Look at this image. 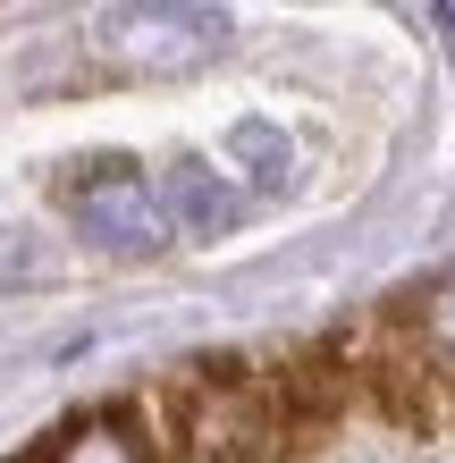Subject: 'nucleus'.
I'll list each match as a JSON object with an SVG mask.
<instances>
[{
  "label": "nucleus",
  "instance_id": "nucleus-1",
  "mask_svg": "<svg viewBox=\"0 0 455 463\" xmlns=\"http://www.w3.org/2000/svg\"><path fill=\"white\" fill-rule=\"evenodd\" d=\"M68 220L85 228L101 253H160L169 244V211H160V185L136 169V160H93L68 185Z\"/></svg>",
  "mask_w": 455,
  "mask_h": 463
},
{
  "label": "nucleus",
  "instance_id": "nucleus-2",
  "mask_svg": "<svg viewBox=\"0 0 455 463\" xmlns=\"http://www.w3.org/2000/svg\"><path fill=\"white\" fill-rule=\"evenodd\" d=\"M220 34H228V17H211V9H110L101 17V51L118 68H144V76L203 68L220 51Z\"/></svg>",
  "mask_w": 455,
  "mask_h": 463
},
{
  "label": "nucleus",
  "instance_id": "nucleus-3",
  "mask_svg": "<svg viewBox=\"0 0 455 463\" xmlns=\"http://www.w3.org/2000/svg\"><path fill=\"white\" fill-rule=\"evenodd\" d=\"M185 430L211 463H261L279 447V396L261 379H211V388H194Z\"/></svg>",
  "mask_w": 455,
  "mask_h": 463
},
{
  "label": "nucleus",
  "instance_id": "nucleus-4",
  "mask_svg": "<svg viewBox=\"0 0 455 463\" xmlns=\"http://www.w3.org/2000/svg\"><path fill=\"white\" fill-rule=\"evenodd\" d=\"M160 211H169V228H194V236H228L236 228V185L228 177H211L203 160H177L169 177H160Z\"/></svg>",
  "mask_w": 455,
  "mask_h": 463
},
{
  "label": "nucleus",
  "instance_id": "nucleus-5",
  "mask_svg": "<svg viewBox=\"0 0 455 463\" xmlns=\"http://www.w3.org/2000/svg\"><path fill=\"white\" fill-rule=\"evenodd\" d=\"M60 463H144V455H136V439H127L118 421H85V430L60 447Z\"/></svg>",
  "mask_w": 455,
  "mask_h": 463
},
{
  "label": "nucleus",
  "instance_id": "nucleus-6",
  "mask_svg": "<svg viewBox=\"0 0 455 463\" xmlns=\"http://www.w3.org/2000/svg\"><path fill=\"white\" fill-rule=\"evenodd\" d=\"M413 329H422V345H431V354H447V363H455V269L413 304Z\"/></svg>",
  "mask_w": 455,
  "mask_h": 463
},
{
  "label": "nucleus",
  "instance_id": "nucleus-7",
  "mask_svg": "<svg viewBox=\"0 0 455 463\" xmlns=\"http://www.w3.org/2000/svg\"><path fill=\"white\" fill-rule=\"evenodd\" d=\"M228 144H236V152L253 160V177H261V185H287V144H279L270 127H236Z\"/></svg>",
  "mask_w": 455,
  "mask_h": 463
},
{
  "label": "nucleus",
  "instance_id": "nucleus-8",
  "mask_svg": "<svg viewBox=\"0 0 455 463\" xmlns=\"http://www.w3.org/2000/svg\"><path fill=\"white\" fill-rule=\"evenodd\" d=\"M0 279H51V253H25V244L9 236L0 244Z\"/></svg>",
  "mask_w": 455,
  "mask_h": 463
},
{
  "label": "nucleus",
  "instance_id": "nucleus-9",
  "mask_svg": "<svg viewBox=\"0 0 455 463\" xmlns=\"http://www.w3.org/2000/svg\"><path fill=\"white\" fill-rule=\"evenodd\" d=\"M439 25H447V51H455V9H439Z\"/></svg>",
  "mask_w": 455,
  "mask_h": 463
}]
</instances>
